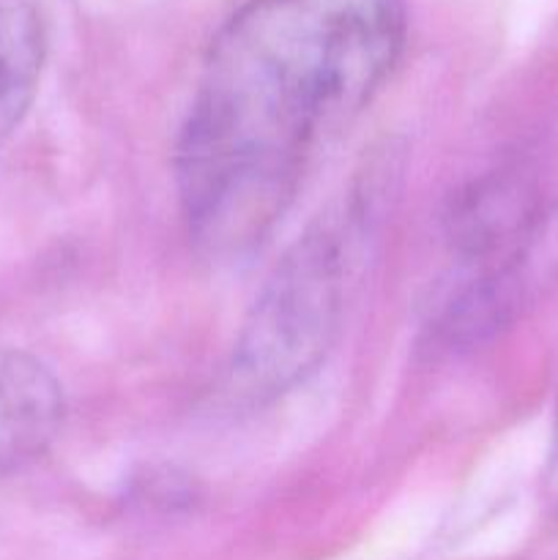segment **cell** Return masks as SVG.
I'll return each instance as SVG.
<instances>
[{"instance_id": "cell-2", "label": "cell", "mask_w": 558, "mask_h": 560, "mask_svg": "<svg viewBox=\"0 0 558 560\" xmlns=\"http://www.w3.org/2000/svg\"><path fill=\"white\" fill-rule=\"evenodd\" d=\"M383 184L364 178L326 208L288 246L233 345L230 392L246 405H268L304 386L342 331L345 306L375 233Z\"/></svg>"}, {"instance_id": "cell-4", "label": "cell", "mask_w": 558, "mask_h": 560, "mask_svg": "<svg viewBox=\"0 0 558 560\" xmlns=\"http://www.w3.org/2000/svg\"><path fill=\"white\" fill-rule=\"evenodd\" d=\"M66 416L63 386L44 361L0 348V479L42 457Z\"/></svg>"}, {"instance_id": "cell-3", "label": "cell", "mask_w": 558, "mask_h": 560, "mask_svg": "<svg viewBox=\"0 0 558 560\" xmlns=\"http://www.w3.org/2000/svg\"><path fill=\"white\" fill-rule=\"evenodd\" d=\"M545 213L528 173L518 167L492 170L452 197L446 213L449 241L463 268L492 266L523 249Z\"/></svg>"}, {"instance_id": "cell-6", "label": "cell", "mask_w": 558, "mask_h": 560, "mask_svg": "<svg viewBox=\"0 0 558 560\" xmlns=\"http://www.w3.org/2000/svg\"><path fill=\"white\" fill-rule=\"evenodd\" d=\"M542 490H545V498L558 506V421H556V432H553V443H550V454H547V465H545V476H542Z\"/></svg>"}, {"instance_id": "cell-1", "label": "cell", "mask_w": 558, "mask_h": 560, "mask_svg": "<svg viewBox=\"0 0 558 560\" xmlns=\"http://www.w3.org/2000/svg\"><path fill=\"white\" fill-rule=\"evenodd\" d=\"M405 0H246L213 38L175 142L189 238L239 257L397 66Z\"/></svg>"}, {"instance_id": "cell-5", "label": "cell", "mask_w": 558, "mask_h": 560, "mask_svg": "<svg viewBox=\"0 0 558 560\" xmlns=\"http://www.w3.org/2000/svg\"><path fill=\"white\" fill-rule=\"evenodd\" d=\"M44 58L47 31L36 0H0V142L31 109Z\"/></svg>"}]
</instances>
